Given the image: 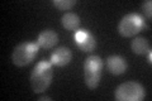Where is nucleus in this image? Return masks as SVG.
I'll use <instances>...</instances> for the list:
<instances>
[{
	"label": "nucleus",
	"instance_id": "12",
	"mask_svg": "<svg viewBox=\"0 0 152 101\" xmlns=\"http://www.w3.org/2000/svg\"><path fill=\"white\" fill-rule=\"evenodd\" d=\"M52 4L60 10H69L76 4V0H53Z\"/></svg>",
	"mask_w": 152,
	"mask_h": 101
},
{
	"label": "nucleus",
	"instance_id": "10",
	"mask_svg": "<svg viewBox=\"0 0 152 101\" xmlns=\"http://www.w3.org/2000/svg\"><path fill=\"white\" fill-rule=\"evenodd\" d=\"M131 48L136 54H146L151 51L150 42L143 37H136L131 43Z\"/></svg>",
	"mask_w": 152,
	"mask_h": 101
},
{
	"label": "nucleus",
	"instance_id": "7",
	"mask_svg": "<svg viewBox=\"0 0 152 101\" xmlns=\"http://www.w3.org/2000/svg\"><path fill=\"white\" fill-rule=\"evenodd\" d=\"M71 58H72V53H71L70 48L65 47V46H61L51 53V60L50 62L52 63V66H56V67H64L66 65L70 63Z\"/></svg>",
	"mask_w": 152,
	"mask_h": 101
},
{
	"label": "nucleus",
	"instance_id": "14",
	"mask_svg": "<svg viewBox=\"0 0 152 101\" xmlns=\"http://www.w3.org/2000/svg\"><path fill=\"white\" fill-rule=\"evenodd\" d=\"M38 100H39V101H43V100H47V101H51L52 99L50 97V96H41V97H39V99H38Z\"/></svg>",
	"mask_w": 152,
	"mask_h": 101
},
{
	"label": "nucleus",
	"instance_id": "9",
	"mask_svg": "<svg viewBox=\"0 0 152 101\" xmlns=\"http://www.w3.org/2000/svg\"><path fill=\"white\" fill-rule=\"evenodd\" d=\"M57 42H58V34L53 29L42 31L37 38V44L45 49H50V48L55 47Z\"/></svg>",
	"mask_w": 152,
	"mask_h": 101
},
{
	"label": "nucleus",
	"instance_id": "4",
	"mask_svg": "<svg viewBox=\"0 0 152 101\" xmlns=\"http://www.w3.org/2000/svg\"><path fill=\"white\" fill-rule=\"evenodd\" d=\"M114 96L118 101H142L146 96V91L141 84L127 81L118 86Z\"/></svg>",
	"mask_w": 152,
	"mask_h": 101
},
{
	"label": "nucleus",
	"instance_id": "1",
	"mask_svg": "<svg viewBox=\"0 0 152 101\" xmlns=\"http://www.w3.org/2000/svg\"><path fill=\"white\" fill-rule=\"evenodd\" d=\"M53 78V70H52V63L46 60L39 61L34 66L31 73V86L32 90L36 94L43 92L50 87V85Z\"/></svg>",
	"mask_w": 152,
	"mask_h": 101
},
{
	"label": "nucleus",
	"instance_id": "5",
	"mask_svg": "<svg viewBox=\"0 0 152 101\" xmlns=\"http://www.w3.org/2000/svg\"><path fill=\"white\" fill-rule=\"evenodd\" d=\"M38 48L39 46L34 42H22L14 48L12 61L13 63L18 67H23L29 65L34 60L36 54L38 53Z\"/></svg>",
	"mask_w": 152,
	"mask_h": 101
},
{
	"label": "nucleus",
	"instance_id": "15",
	"mask_svg": "<svg viewBox=\"0 0 152 101\" xmlns=\"http://www.w3.org/2000/svg\"><path fill=\"white\" fill-rule=\"evenodd\" d=\"M147 60H148V63H151V62H152V53H151V51L150 52H147Z\"/></svg>",
	"mask_w": 152,
	"mask_h": 101
},
{
	"label": "nucleus",
	"instance_id": "6",
	"mask_svg": "<svg viewBox=\"0 0 152 101\" xmlns=\"http://www.w3.org/2000/svg\"><path fill=\"white\" fill-rule=\"evenodd\" d=\"M75 44L83 52H93L96 47V39L91 32L88 29H79L75 33Z\"/></svg>",
	"mask_w": 152,
	"mask_h": 101
},
{
	"label": "nucleus",
	"instance_id": "11",
	"mask_svg": "<svg viewBox=\"0 0 152 101\" xmlns=\"http://www.w3.org/2000/svg\"><path fill=\"white\" fill-rule=\"evenodd\" d=\"M61 23L67 31H77L80 27V18L75 13H66L61 18Z\"/></svg>",
	"mask_w": 152,
	"mask_h": 101
},
{
	"label": "nucleus",
	"instance_id": "8",
	"mask_svg": "<svg viewBox=\"0 0 152 101\" xmlns=\"http://www.w3.org/2000/svg\"><path fill=\"white\" fill-rule=\"evenodd\" d=\"M107 67H108V71L110 72L112 75L118 76V75L124 73L128 65H127V61L123 58L122 56L113 54L107 58Z\"/></svg>",
	"mask_w": 152,
	"mask_h": 101
},
{
	"label": "nucleus",
	"instance_id": "13",
	"mask_svg": "<svg viewBox=\"0 0 152 101\" xmlns=\"http://www.w3.org/2000/svg\"><path fill=\"white\" fill-rule=\"evenodd\" d=\"M142 10L147 15V18L151 19L152 18V1L151 0H146L142 3Z\"/></svg>",
	"mask_w": 152,
	"mask_h": 101
},
{
	"label": "nucleus",
	"instance_id": "3",
	"mask_svg": "<svg viewBox=\"0 0 152 101\" xmlns=\"http://www.w3.org/2000/svg\"><path fill=\"white\" fill-rule=\"evenodd\" d=\"M104 63L99 56H89L84 62V78L89 89H96L102 78Z\"/></svg>",
	"mask_w": 152,
	"mask_h": 101
},
{
	"label": "nucleus",
	"instance_id": "2",
	"mask_svg": "<svg viewBox=\"0 0 152 101\" xmlns=\"http://www.w3.org/2000/svg\"><path fill=\"white\" fill-rule=\"evenodd\" d=\"M147 27L145 18L138 13H129L122 18V20L118 24V32L119 34L131 38L137 36L142 31H145Z\"/></svg>",
	"mask_w": 152,
	"mask_h": 101
}]
</instances>
